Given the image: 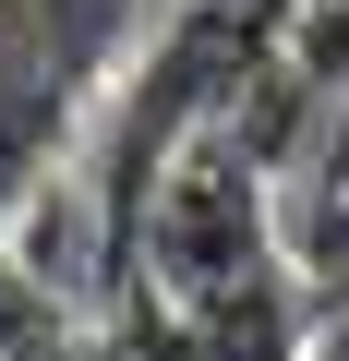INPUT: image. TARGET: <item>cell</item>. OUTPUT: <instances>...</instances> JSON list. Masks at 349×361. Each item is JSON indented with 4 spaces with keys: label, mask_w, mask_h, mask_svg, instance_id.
<instances>
[{
    "label": "cell",
    "mask_w": 349,
    "mask_h": 361,
    "mask_svg": "<svg viewBox=\"0 0 349 361\" xmlns=\"http://www.w3.org/2000/svg\"><path fill=\"white\" fill-rule=\"evenodd\" d=\"M301 361H349V289H337V313H325V325L301 337Z\"/></svg>",
    "instance_id": "4"
},
{
    "label": "cell",
    "mask_w": 349,
    "mask_h": 361,
    "mask_svg": "<svg viewBox=\"0 0 349 361\" xmlns=\"http://www.w3.org/2000/svg\"><path fill=\"white\" fill-rule=\"evenodd\" d=\"M145 253H157V277H181L193 301L253 289L265 277V169L229 133H205L193 157H169L157 169V205H145Z\"/></svg>",
    "instance_id": "1"
},
{
    "label": "cell",
    "mask_w": 349,
    "mask_h": 361,
    "mask_svg": "<svg viewBox=\"0 0 349 361\" xmlns=\"http://www.w3.org/2000/svg\"><path fill=\"white\" fill-rule=\"evenodd\" d=\"M277 253L313 265L325 289H349V133H325L289 180V205H277Z\"/></svg>",
    "instance_id": "2"
},
{
    "label": "cell",
    "mask_w": 349,
    "mask_h": 361,
    "mask_svg": "<svg viewBox=\"0 0 349 361\" xmlns=\"http://www.w3.org/2000/svg\"><path fill=\"white\" fill-rule=\"evenodd\" d=\"M133 13H145V0H25V49H37L49 73H97Z\"/></svg>",
    "instance_id": "3"
}]
</instances>
